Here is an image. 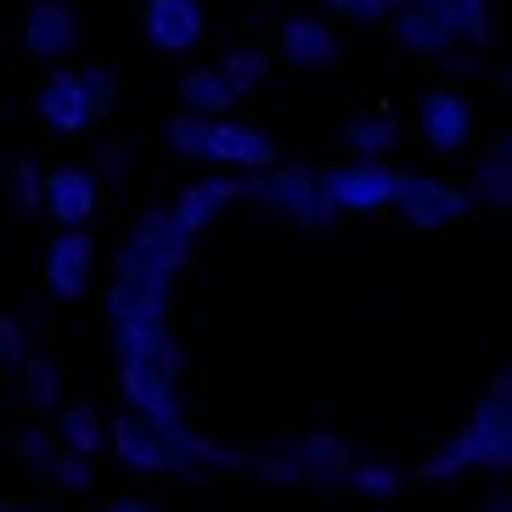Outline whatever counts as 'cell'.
Segmentation results:
<instances>
[{"label": "cell", "instance_id": "obj_27", "mask_svg": "<svg viewBox=\"0 0 512 512\" xmlns=\"http://www.w3.org/2000/svg\"><path fill=\"white\" fill-rule=\"evenodd\" d=\"M394 136H400V130H394V119L383 113V119H355L344 141H349V152H355V158H383V152L394 147Z\"/></svg>", "mask_w": 512, "mask_h": 512}, {"label": "cell", "instance_id": "obj_7", "mask_svg": "<svg viewBox=\"0 0 512 512\" xmlns=\"http://www.w3.org/2000/svg\"><path fill=\"white\" fill-rule=\"evenodd\" d=\"M169 299H175V271H147V265H124L119 282L107 287V321L169 316Z\"/></svg>", "mask_w": 512, "mask_h": 512}, {"label": "cell", "instance_id": "obj_30", "mask_svg": "<svg viewBox=\"0 0 512 512\" xmlns=\"http://www.w3.org/2000/svg\"><path fill=\"white\" fill-rule=\"evenodd\" d=\"M220 68H226V79L237 91H254L259 79H265V68H271V57H265V51H231Z\"/></svg>", "mask_w": 512, "mask_h": 512}, {"label": "cell", "instance_id": "obj_6", "mask_svg": "<svg viewBox=\"0 0 512 512\" xmlns=\"http://www.w3.org/2000/svg\"><path fill=\"white\" fill-rule=\"evenodd\" d=\"M327 192L344 214H377L400 197V169H389L383 158H355L327 175Z\"/></svg>", "mask_w": 512, "mask_h": 512}, {"label": "cell", "instance_id": "obj_22", "mask_svg": "<svg viewBox=\"0 0 512 512\" xmlns=\"http://www.w3.org/2000/svg\"><path fill=\"white\" fill-rule=\"evenodd\" d=\"M237 85L226 79V68H192V74L181 79V102L192 107V113H209V119H226L231 107H237Z\"/></svg>", "mask_w": 512, "mask_h": 512}, {"label": "cell", "instance_id": "obj_4", "mask_svg": "<svg viewBox=\"0 0 512 512\" xmlns=\"http://www.w3.org/2000/svg\"><path fill=\"white\" fill-rule=\"evenodd\" d=\"M383 29L394 34V46L445 57L462 34V0H389Z\"/></svg>", "mask_w": 512, "mask_h": 512}, {"label": "cell", "instance_id": "obj_15", "mask_svg": "<svg viewBox=\"0 0 512 512\" xmlns=\"http://www.w3.org/2000/svg\"><path fill=\"white\" fill-rule=\"evenodd\" d=\"M113 349H119V361H169V366H181V349H175V338H169V316L113 321Z\"/></svg>", "mask_w": 512, "mask_h": 512}, {"label": "cell", "instance_id": "obj_25", "mask_svg": "<svg viewBox=\"0 0 512 512\" xmlns=\"http://www.w3.org/2000/svg\"><path fill=\"white\" fill-rule=\"evenodd\" d=\"M209 136H214V119L209 113H175L169 119V147L175 152H186V158H209Z\"/></svg>", "mask_w": 512, "mask_h": 512}, {"label": "cell", "instance_id": "obj_32", "mask_svg": "<svg viewBox=\"0 0 512 512\" xmlns=\"http://www.w3.org/2000/svg\"><path fill=\"white\" fill-rule=\"evenodd\" d=\"M0 361H12V366L29 361V338H23V321L17 316H0Z\"/></svg>", "mask_w": 512, "mask_h": 512}, {"label": "cell", "instance_id": "obj_10", "mask_svg": "<svg viewBox=\"0 0 512 512\" xmlns=\"http://www.w3.org/2000/svg\"><path fill=\"white\" fill-rule=\"evenodd\" d=\"M119 383L124 400L147 417L181 422V400H175V366L169 361H119Z\"/></svg>", "mask_w": 512, "mask_h": 512}, {"label": "cell", "instance_id": "obj_20", "mask_svg": "<svg viewBox=\"0 0 512 512\" xmlns=\"http://www.w3.org/2000/svg\"><path fill=\"white\" fill-rule=\"evenodd\" d=\"M282 57L293 68H332L338 62V34L327 23H316V17H293L282 29Z\"/></svg>", "mask_w": 512, "mask_h": 512}, {"label": "cell", "instance_id": "obj_23", "mask_svg": "<svg viewBox=\"0 0 512 512\" xmlns=\"http://www.w3.org/2000/svg\"><path fill=\"white\" fill-rule=\"evenodd\" d=\"M473 197H479V203H490V209H512V141L507 136H501L496 147L479 158Z\"/></svg>", "mask_w": 512, "mask_h": 512}, {"label": "cell", "instance_id": "obj_26", "mask_svg": "<svg viewBox=\"0 0 512 512\" xmlns=\"http://www.w3.org/2000/svg\"><path fill=\"white\" fill-rule=\"evenodd\" d=\"M57 366L51 361H40V355H29L23 361V389H17V400H23V411H46L51 400H57Z\"/></svg>", "mask_w": 512, "mask_h": 512}, {"label": "cell", "instance_id": "obj_12", "mask_svg": "<svg viewBox=\"0 0 512 512\" xmlns=\"http://www.w3.org/2000/svg\"><path fill=\"white\" fill-rule=\"evenodd\" d=\"M17 456H23L29 467H40V473H51L57 484H68L74 496L91 490V467H85L91 456H79L74 445L62 439V428H57V434H23V439H17Z\"/></svg>", "mask_w": 512, "mask_h": 512}, {"label": "cell", "instance_id": "obj_13", "mask_svg": "<svg viewBox=\"0 0 512 512\" xmlns=\"http://www.w3.org/2000/svg\"><path fill=\"white\" fill-rule=\"evenodd\" d=\"M147 40L158 51H192L203 40V6L197 0H147Z\"/></svg>", "mask_w": 512, "mask_h": 512}, {"label": "cell", "instance_id": "obj_8", "mask_svg": "<svg viewBox=\"0 0 512 512\" xmlns=\"http://www.w3.org/2000/svg\"><path fill=\"white\" fill-rule=\"evenodd\" d=\"M394 209L406 214L417 231H428V226H456V220L467 214V192L434 181V175H400V197H394Z\"/></svg>", "mask_w": 512, "mask_h": 512}, {"label": "cell", "instance_id": "obj_19", "mask_svg": "<svg viewBox=\"0 0 512 512\" xmlns=\"http://www.w3.org/2000/svg\"><path fill=\"white\" fill-rule=\"evenodd\" d=\"M46 209H51V220H62V226H85V220L96 214L91 175H85V169H74V164L51 169V175H46Z\"/></svg>", "mask_w": 512, "mask_h": 512}, {"label": "cell", "instance_id": "obj_40", "mask_svg": "<svg viewBox=\"0 0 512 512\" xmlns=\"http://www.w3.org/2000/svg\"><path fill=\"white\" fill-rule=\"evenodd\" d=\"M507 130H512V124H507Z\"/></svg>", "mask_w": 512, "mask_h": 512}, {"label": "cell", "instance_id": "obj_16", "mask_svg": "<svg viewBox=\"0 0 512 512\" xmlns=\"http://www.w3.org/2000/svg\"><path fill=\"white\" fill-rule=\"evenodd\" d=\"M287 456H293V479H299V484H338V479H349V473H355L349 451L332 434L293 439V445H287Z\"/></svg>", "mask_w": 512, "mask_h": 512}, {"label": "cell", "instance_id": "obj_21", "mask_svg": "<svg viewBox=\"0 0 512 512\" xmlns=\"http://www.w3.org/2000/svg\"><path fill=\"white\" fill-rule=\"evenodd\" d=\"M248 186H237V181H197V186H186L181 197H175V220H181L186 231H209L214 226V214L226 209L231 197H242Z\"/></svg>", "mask_w": 512, "mask_h": 512}, {"label": "cell", "instance_id": "obj_11", "mask_svg": "<svg viewBox=\"0 0 512 512\" xmlns=\"http://www.w3.org/2000/svg\"><path fill=\"white\" fill-rule=\"evenodd\" d=\"M91 259H96V248L85 237V226H62L46 248V287L57 299H79L85 282H91Z\"/></svg>", "mask_w": 512, "mask_h": 512}, {"label": "cell", "instance_id": "obj_1", "mask_svg": "<svg viewBox=\"0 0 512 512\" xmlns=\"http://www.w3.org/2000/svg\"><path fill=\"white\" fill-rule=\"evenodd\" d=\"M242 197H248L259 214H271V220H299V226H332V220L344 214L327 192V175H316V169H304V164H293V169L271 164L265 175L248 181Z\"/></svg>", "mask_w": 512, "mask_h": 512}, {"label": "cell", "instance_id": "obj_39", "mask_svg": "<svg viewBox=\"0 0 512 512\" xmlns=\"http://www.w3.org/2000/svg\"><path fill=\"white\" fill-rule=\"evenodd\" d=\"M34 512H46V507H34Z\"/></svg>", "mask_w": 512, "mask_h": 512}, {"label": "cell", "instance_id": "obj_33", "mask_svg": "<svg viewBox=\"0 0 512 512\" xmlns=\"http://www.w3.org/2000/svg\"><path fill=\"white\" fill-rule=\"evenodd\" d=\"M462 29L479 46H490V0H462Z\"/></svg>", "mask_w": 512, "mask_h": 512}, {"label": "cell", "instance_id": "obj_35", "mask_svg": "<svg viewBox=\"0 0 512 512\" xmlns=\"http://www.w3.org/2000/svg\"><path fill=\"white\" fill-rule=\"evenodd\" d=\"M479 512H512V490H507V496H490Z\"/></svg>", "mask_w": 512, "mask_h": 512}, {"label": "cell", "instance_id": "obj_3", "mask_svg": "<svg viewBox=\"0 0 512 512\" xmlns=\"http://www.w3.org/2000/svg\"><path fill=\"white\" fill-rule=\"evenodd\" d=\"M113 456L141 467V473H197L203 467L186 451V422H164L147 411H130L113 422Z\"/></svg>", "mask_w": 512, "mask_h": 512}, {"label": "cell", "instance_id": "obj_29", "mask_svg": "<svg viewBox=\"0 0 512 512\" xmlns=\"http://www.w3.org/2000/svg\"><path fill=\"white\" fill-rule=\"evenodd\" d=\"M349 484L366 490V496H400V467H389V462H355Z\"/></svg>", "mask_w": 512, "mask_h": 512}, {"label": "cell", "instance_id": "obj_31", "mask_svg": "<svg viewBox=\"0 0 512 512\" xmlns=\"http://www.w3.org/2000/svg\"><path fill=\"white\" fill-rule=\"evenodd\" d=\"M6 186H12V203H17L23 214L46 203V181L34 175V164H12V169H6Z\"/></svg>", "mask_w": 512, "mask_h": 512}, {"label": "cell", "instance_id": "obj_14", "mask_svg": "<svg viewBox=\"0 0 512 512\" xmlns=\"http://www.w3.org/2000/svg\"><path fill=\"white\" fill-rule=\"evenodd\" d=\"M209 158L226 169H271L276 164V141L265 130H248L237 119H214V136H209Z\"/></svg>", "mask_w": 512, "mask_h": 512}, {"label": "cell", "instance_id": "obj_2", "mask_svg": "<svg viewBox=\"0 0 512 512\" xmlns=\"http://www.w3.org/2000/svg\"><path fill=\"white\" fill-rule=\"evenodd\" d=\"M462 467H490V473H507L512 467V406L507 400H484L479 417L462 422V434L451 439V451L434 456V462H422L417 473L422 479H451Z\"/></svg>", "mask_w": 512, "mask_h": 512}, {"label": "cell", "instance_id": "obj_18", "mask_svg": "<svg viewBox=\"0 0 512 512\" xmlns=\"http://www.w3.org/2000/svg\"><path fill=\"white\" fill-rule=\"evenodd\" d=\"M422 136H428V147L456 152L467 136H473V107H467L456 91H428L422 96Z\"/></svg>", "mask_w": 512, "mask_h": 512}, {"label": "cell", "instance_id": "obj_34", "mask_svg": "<svg viewBox=\"0 0 512 512\" xmlns=\"http://www.w3.org/2000/svg\"><path fill=\"white\" fill-rule=\"evenodd\" d=\"M107 512H158V507H152V501H141V496H119Z\"/></svg>", "mask_w": 512, "mask_h": 512}, {"label": "cell", "instance_id": "obj_17", "mask_svg": "<svg viewBox=\"0 0 512 512\" xmlns=\"http://www.w3.org/2000/svg\"><path fill=\"white\" fill-rule=\"evenodd\" d=\"M74 34H79V23H74V12H68L62 0H34L29 17H23V40H29L34 57H46V62L68 57Z\"/></svg>", "mask_w": 512, "mask_h": 512}, {"label": "cell", "instance_id": "obj_28", "mask_svg": "<svg viewBox=\"0 0 512 512\" xmlns=\"http://www.w3.org/2000/svg\"><path fill=\"white\" fill-rule=\"evenodd\" d=\"M79 79H85V91H91L96 119H113V107H119V79L107 74L102 62H85V68H79Z\"/></svg>", "mask_w": 512, "mask_h": 512}, {"label": "cell", "instance_id": "obj_36", "mask_svg": "<svg viewBox=\"0 0 512 512\" xmlns=\"http://www.w3.org/2000/svg\"><path fill=\"white\" fill-rule=\"evenodd\" d=\"M501 85H507V91H512V68H507V74H501Z\"/></svg>", "mask_w": 512, "mask_h": 512}, {"label": "cell", "instance_id": "obj_24", "mask_svg": "<svg viewBox=\"0 0 512 512\" xmlns=\"http://www.w3.org/2000/svg\"><path fill=\"white\" fill-rule=\"evenodd\" d=\"M57 428L79 456H102L107 451V428H102V417H96V406H68Z\"/></svg>", "mask_w": 512, "mask_h": 512}, {"label": "cell", "instance_id": "obj_9", "mask_svg": "<svg viewBox=\"0 0 512 512\" xmlns=\"http://www.w3.org/2000/svg\"><path fill=\"white\" fill-rule=\"evenodd\" d=\"M34 107H40V124H46L51 136H79V130L96 119L91 91H85L79 68H68V74H51L46 85H40V96H34Z\"/></svg>", "mask_w": 512, "mask_h": 512}, {"label": "cell", "instance_id": "obj_37", "mask_svg": "<svg viewBox=\"0 0 512 512\" xmlns=\"http://www.w3.org/2000/svg\"><path fill=\"white\" fill-rule=\"evenodd\" d=\"M0 512H17V507H12V501H0Z\"/></svg>", "mask_w": 512, "mask_h": 512}, {"label": "cell", "instance_id": "obj_5", "mask_svg": "<svg viewBox=\"0 0 512 512\" xmlns=\"http://www.w3.org/2000/svg\"><path fill=\"white\" fill-rule=\"evenodd\" d=\"M124 265H147V271H175L192 265V231L175 220V209H152L124 231Z\"/></svg>", "mask_w": 512, "mask_h": 512}, {"label": "cell", "instance_id": "obj_38", "mask_svg": "<svg viewBox=\"0 0 512 512\" xmlns=\"http://www.w3.org/2000/svg\"><path fill=\"white\" fill-rule=\"evenodd\" d=\"M0 186H6V175H0Z\"/></svg>", "mask_w": 512, "mask_h": 512}]
</instances>
